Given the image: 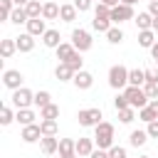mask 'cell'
Wrapping results in <instances>:
<instances>
[{
  "label": "cell",
  "mask_w": 158,
  "mask_h": 158,
  "mask_svg": "<svg viewBox=\"0 0 158 158\" xmlns=\"http://www.w3.org/2000/svg\"><path fill=\"white\" fill-rule=\"evenodd\" d=\"M49 104H52V94H49V91H44V89H42V91H37V94H35V106L44 109V106H49Z\"/></svg>",
  "instance_id": "obj_33"
},
{
  "label": "cell",
  "mask_w": 158,
  "mask_h": 158,
  "mask_svg": "<svg viewBox=\"0 0 158 158\" xmlns=\"http://www.w3.org/2000/svg\"><path fill=\"white\" fill-rule=\"evenodd\" d=\"M74 7H77L79 12H86V10L94 7V0H74Z\"/></svg>",
  "instance_id": "obj_42"
},
{
  "label": "cell",
  "mask_w": 158,
  "mask_h": 158,
  "mask_svg": "<svg viewBox=\"0 0 158 158\" xmlns=\"http://www.w3.org/2000/svg\"><path fill=\"white\" fill-rule=\"evenodd\" d=\"M42 44L44 47H49V49H57L59 44H62V35H59V30H47L44 32V37H42Z\"/></svg>",
  "instance_id": "obj_17"
},
{
  "label": "cell",
  "mask_w": 158,
  "mask_h": 158,
  "mask_svg": "<svg viewBox=\"0 0 158 158\" xmlns=\"http://www.w3.org/2000/svg\"><path fill=\"white\" fill-rule=\"evenodd\" d=\"M116 114H118V121H121V123H133V121H136V116H138V111H136V109H131V106H128V109H123V111H116Z\"/></svg>",
  "instance_id": "obj_34"
},
{
  "label": "cell",
  "mask_w": 158,
  "mask_h": 158,
  "mask_svg": "<svg viewBox=\"0 0 158 158\" xmlns=\"http://www.w3.org/2000/svg\"><path fill=\"white\" fill-rule=\"evenodd\" d=\"M151 136L146 133V131H141V128H136V131H131L128 133V146H133V148H141V146H146V141H148Z\"/></svg>",
  "instance_id": "obj_21"
},
{
  "label": "cell",
  "mask_w": 158,
  "mask_h": 158,
  "mask_svg": "<svg viewBox=\"0 0 158 158\" xmlns=\"http://www.w3.org/2000/svg\"><path fill=\"white\" fill-rule=\"evenodd\" d=\"M54 52H57V59H59V64H62V62H67V59H69L77 49H74V44H72V42H62Z\"/></svg>",
  "instance_id": "obj_23"
},
{
  "label": "cell",
  "mask_w": 158,
  "mask_h": 158,
  "mask_svg": "<svg viewBox=\"0 0 158 158\" xmlns=\"http://www.w3.org/2000/svg\"><path fill=\"white\" fill-rule=\"evenodd\" d=\"M77 153V141L74 138H59V156H72Z\"/></svg>",
  "instance_id": "obj_28"
},
{
  "label": "cell",
  "mask_w": 158,
  "mask_h": 158,
  "mask_svg": "<svg viewBox=\"0 0 158 158\" xmlns=\"http://www.w3.org/2000/svg\"><path fill=\"white\" fill-rule=\"evenodd\" d=\"M89 158H109V151H104V148H96Z\"/></svg>",
  "instance_id": "obj_46"
},
{
  "label": "cell",
  "mask_w": 158,
  "mask_h": 158,
  "mask_svg": "<svg viewBox=\"0 0 158 158\" xmlns=\"http://www.w3.org/2000/svg\"><path fill=\"white\" fill-rule=\"evenodd\" d=\"M12 2H15V5H17V7H25V5H27V2H30V0H12Z\"/></svg>",
  "instance_id": "obj_50"
},
{
  "label": "cell",
  "mask_w": 158,
  "mask_h": 158,
  "mask_svg": "<svg viewBox=\"0 0 158 158\" xmlns=\"http://www.w3.org/2000/svg\"><path fill=\"white\" fill-rule=\"evenodd\" d=\"M138 158H151V156H138Z\"/></svg>",
  "instance_id": "obj_54"
},
{
  "label": "cell",
  "mask_w": 158,
  "mask_h": 158,
  "mask_svg": "<svg viewBox=\"0 0 158 158\" xmlns=\"http://www.w3.org/2000/svg\"><path fill=\"white\" fill-rule=\"evenodd\" d=\"M133 22H136L138 32H143V30H151V27H153V15H151L148 10H143V12H138V15L133 17Z\"/></svg>",
  "instance_id": "obj_19"
},
{
  "label": "cell",
  "mask_w": 158,
  "mask_h": 158,
  "mask_svg": "<svg viewBox=\"0 0 158 158\" xmlns=\"http://www.w3.org/2000/svg\"><path fill=\"white\" fill-rule=\"evenodd\" d=\"M22 81H25V77H22L20 69H5V72H2V84H5V89L17 91V89H22Z\"/></svg>",
  "instance_id": "obj_9"
},
{
  "label": "cell",
  "mask_w": 158,
  "mask_h": 158,
  "mask_svg": "<svg viewBox=\"0 0 158 158\" xmlns=\"http://www.w3.org/2000/svg\"><path fill=\"white\" fill-rule=\"evenodd\" d=\"M35 118H37V114H35L32 109H17V111H15V121H17L20 126H32V123H37Z\"/></svg>",
  "instance_id": "obj_16"
},
{
  "label": "cell",
  "mask_w": 158,
  "mask_h": 158,
  "mask_svg": "<svg viewBox=\"0 0 158 158\" xmlns=\"http://www.w3.org/2000/svg\"><path fill=\"white\" fill-rule=\"evenodd\" d=\"M114 141H116V128H114V123H109V121H101V123L94 128V143H96V148H104V151H109L111 146H116Z\"/></svg>",
  "instance_id": "obj_1"
},
{
  "label": "cell",
  "mask_w": 158,
  "mask_h": 158,
  "mask_svg": "<svg viewBox=\"0 0 158 158\" xmlns=\"http://www.w3.org/2000/svg\"><path fill=\"white\" fill-rule=\"evenodd\" d=\"M40 148L44 156H52V153H59V138L57 136H42L40 141Z\"/></svg>",
  "instance_id": "obj_14"
},
{
  "label": "cell",
  "mask_w": 158,
  "mask_h": 158,
  "mask_svg": "<svg viewBox=\"0 0 158 158\" xmlns=\"http://www.w3.org/2000/svg\"><path fill=\"white\" fill-rule=\"evenodd\" d=\"M12 106H15V111L17 109H32L35 106V91H30L27 86H22V89H17V91H12Z\"/></svg>",
  "instance_id": "obj_7"
},
{
  "label": "cell",
  "mask_w": 158,
  "mask_h": 158,
  "mask_svg": "<svg viewBox=\"0 0 158 158\" xmlns=\"http://www.w3.org/2000/svg\"><path fill=\"white\" fill-rule=\"evenodd\" d=\"M123 96L128 99V106L136 109V111H141V109H146V106L151 104V99L146 96L143 86H126V89H123Z\"/></svg>",
  "instance_id": "obj_3"
},
{
  "label": "cell",
  "mask_w": 158,
  "mask_h": 158,
  "mask_svg": "<svg viewBox=\"0 0 158 158\" xmlns=\"http://www.w3.org/2000/svg\"><path fill=\"white\" fill-rule=\"evenodd\" d=\"M136 17V10H133V5H116V7H111V22L114 25H123V22H128V20H133Z\"/></svg>",
  "instance_id": "obj_8"
},
{
  "label": "cell",
  "mask_w": 158,
  "mask_h": 158,
  "mask_svg": "<svg viewBox=\"0 0 158 158\" xmlns=\"http://www.w3.org/2000/svg\"><path fill=\"white\" fill-rule=\"evenodd\" d=\"M114 109H116V111L128 109V99L123 96V91H118V94H116V99H114Z\"/></svg>",
  "instance_id": "obj_39"
},
{
  "label": "cell",
  "mask_w": 158,
  "mask_h": 158,
  "mask_svg": "<svg viewBox=\"0 0 158 158\" xmlns=\"http://www.w3.org/2000/svg\"><path fill=\"white\" fill-rule=\"evenodd\" d=\"M59 158H79L77 153H72V156H59Z\"/></svg>",
  "instance_id": "obj_53"
},
{
  "label": "cell",
  "mask_w": 158,
  "mask_h": 158,
  "mask_svg": "<svg viewBox=\"0 0 158 158\" xmlns=\"http://www.w3.org/2000/svg\"><path fill=\"white\" fill-rule=\"evenodd\" d=\"M15 52H17V42H15V37H12V40H2V42H0V54H2L5 59H10Z\"/></svg>",
  "instance_id": "obj_27"
},
{
  "label": "cell",
  "mask_w": 158,
  "mask_h": 158,
  "mask_svg": "<svg viewBox=\"0 0 158 158\" xmlns=\"http://www.w3.org/2000/svg\"><path fill=\"white\" fill-rule=\"evenodd\" d=\"M156 42H158V40H156V32H153V30H143V32H138V44H141V47L151 49Z\"/></svg>",
  "instance_id": "obj_24"
},
{
  "label": "cell",
  "mask_w": 158,
  "mask_h": 158,
  "mask_svg": "<svg viewBox=\"0 0 158 158\" xmlns=\"http://www.w3.org/2000/svg\"><path fill=\"white\" fill-rule=\"evenodd\" d=\"M111 27H114V22H111V7L96 2V7H94V20H91V30L106 35Z\"/></svg>",
  "instance_id": "obj_2"
},
{
  "label": "cell",
  "mask_w": 158,
  "mask_h": 158,
  "mask_svg": "<svg viewBox=\"0 0 158 158\" xmlns=\"http://www.w3.org/2000/svg\"><path fill=\"white\" fill-rule=\"evenodd\" d=\"M106 40H109V44H121V42L126 40V35H123V30H121L118 25H114V27L106 32Z\"/></svg>",
  "instance_id": "obj_26"
},
{
  "label": "cell",
  "mask_w": 158,
  "mask_h": 158,
  "mask_svg": "<svg viewBox=\"0 0 158 158\" xmlns=\"http://www.w3.org/2000/svg\"><path fill=\"white\" fill-rule=\"evenodd\" d=\"M101 5H106V7H116V5H121V0H99Z\"/></svg>",
  "instance_id": "obj_48"
},
{
  "label": "cell",
  "mask_w": 158,
  "mask_h": 158,
  "mask_svg": "<svg viewBox=\"0 0 158 158\" xmlns=\"http://www.w3.org/2000/svg\"><path fill=\"white\" fill-rule=\"evenodd\" d=\"M151 30H153V32L158 35V17H153V27H151Z\"/></svg>",
  "instance_id": "obj_51"
},
{
  "label": "cell",
  "mask_w": 158,
  "mask_h": 158,
  "mask_svg": "<svg viewBox=\"0 0 158 158\" xmlns=\"http://www.w3.org/2000/svg\"><path fill=\"white\" fill-rule=\"evenodd\" d=\"M40 128H42V136H57V121H52V118L40 121Z\"/></svg>",
  "instance_id": "obj_35"
},
{
  "label": "cell",
  "mask_w": 158,
  "mask_h": 158,
  "mask_svg": "<svg viewBox=\"0 0 158 158\" xmlns=\"http://www.w3.org/2000/svg\"><path fill=\"white\" fill-rule=\"evenodd\" d=\"M148 106H151V109H153V114H156V116H158V99H153V101H151V104H148Z\"/></svg>",
  "instance_id": "obj_49"
},
{
  "label": "cell",
  "mask_w": 158,
  "mask_h": 158,
  "mask_svg": "<svg viewBox=\"0 0 158 158\" xmlns=\"http://www.w3.org/2000/svg\"><path fill=\"white\" fill-rule=\"evenodd\" d=\"M25 10H27V17H30V20L42 17V2H40V0H30V2L25 5Z\"/></svg>",
  "instance_id": "obj_32"
},
{
  "label": "cell",
  "mask_w": 158,
  "mask_h": 158,
  "mask_svg": "<svg viewBox=\"0 0 158 158\" xmlns=\"http://www.w3.org/2000/svg\"><path fill=\"white\" fill-rule=\"evenodd\" d=\"M12 121H15V111H12V109L5 104V106L0 109V123H2V126H10Z\"/></svg>",
  "instance_id": "obj_36"
},
{
  "label": "cell",
  "mask_w": 158,
  "mask_h": 158,
  "mask_svg": "<svg viewBox=\"0 0 158 158\" xmlns=\"http://www.w3.org/2000/svg\"><path fill=\"white\" fill-rule=\"evenodd\" d=\"M146 81L158 84V69H146Z\"/></svg>",
  "instance_id": "obj_44"
},
{
  "label": "cell",
  "mask_w": 158,
  "mask_h": 158,
  "mask_svg": "<svg viewBox=\"0 0 158 158\" xmlns=\"http://www.w3.org/2000/svg\"><path fill=\"white\" fill-rule=\"evenodd\" d=\"M69 42L74 44V49L77 52H89L91 47H94V40H91V35L86 32V30H81V27H74L72 30V35H69Z\"/></svg>",
  "instance_id": "obj_5"
},
{
  "label": "cell",
  "mask_w": 158,
  "mask_h": 158,
  "mask_svg": "<svg viewBox=\"0 0 158 158\" xmlns=\"http://www.w3.org/2000/svg\"><path fill=\"white\" fill-rule=\"evenodd\" d=\"M20 138H22L25 143H37V141H42V128H40V123L22 126V133H20Z\"/></svg>",
  "instance_id": "obj_11"
},
{
  "label": "cell",
  "mask_w": 158,
  "mask_h": 158,
  "mask_svg": "<svg viewBox=\"0 0 158 158\" xmlns=\"http://www.w3.org/2000/svg\"><path fill=\"white\" fill-rule=\"evenodd\" d=\"M15 42H17V52H32L35 49V37L30 32H22L20 37H15Z\"/></svg>",
  "instance_id": "obj_20"
},
{
  "label": "cell",
  "mask_w": 158,
  "mask_h": 158,
  "mask_svg": "<svg viewBox=\"0 0 158 158\" xmlns=\"http://www.w3.org/2000/svg\"><path fill=\"white\" fill-rule=\"evenodd\" d=\"M96 2H99V0H96Z\"/></svg>",
  "instance_id": "obj_55"
},
{
  "label": "cell",
  "mask_w": 158,
  "mask_h": 158,
  "mask_svg": "<svg viewBox=\"0 0 158 158\" xmlns=\"http://www.w3.org/2000/svg\"><path fill=\"white\" fill-rule=\"evenodd\" d=\"M15 7H17V5H15L12 0H0V17H2V20H10V15H12Z\"/></svg>",
  "instance_id": "obj_37"
},
{
  "label": "cell",
  "mask_w": 158,
  "mask_h": 158,
  "mask_svg": "<svg viewBox=\"0 0 158 158\" xmlns=\"http://www.w3.org/2000/svg\"><path fill=\"white\" fill-rule=\"evenodd\" d=\"M146 84V69H128V86H143Z\"/></svg>",
  "instance_id": "obj_22"
},
{
  "label": "cell",
  "mask_w": 158,
  "mask_h": 158,
  "mask_svg": "<svg viewBox=\"0 0 158 158\" xmlns=\"http://www.w3.org/2000/svg\"><path fill=\"white\" fill-rule=\"evenodd\" d=\"M109 86L116 89V91H123L128 86V69L123 64H114L109 69Z\"/></svg>",
  "instance_id": "obj_4"
},
{
  "label": "cell",
  "mask_w": 158,
  "mask_h": 158,
  "mask_svg": "<svg viewBox=\"0 0 158 158\" xmlns=\"http://www.w3.org/2000/svg\"><path fill=\"white\" fill-rule=\"evenodd\" d=\"M79 15V10L74 7V2H62V10H59V20L62 22H74Z\"/></svg>",
  "instance_id": "obj_18"
},
{
  "label": "cell",
  "mask_w": 158,
  "mask_h": 158,
  "mask_svg": "<svg viewBox=\"0 0 158 158\" xmlns=\"http://www.w3.org/2000/svg\"><path fill=\"white\" fill-rule=\"evenodd\" d=\"M121 2H123V5H136L138 0H121Z\"/></svg>",
  "instance_id": "obj_52"
},
{
  "label": "cell",
  "mask_w": 158,
  "mask_h": 158,
  "mask_svg": "<svg viewBox=\"0 0 158 158\" xmlns=\"http://www.w3.org/2000/svg\"><path fill=\"white\" fill-rule=\"evenodd\" d=\"M146 133H148L151 138H158V118L151 121V123H146Z\"/></svg>",
  "instance_id": "obj_43"
},
{
  "label": "cell",
  "mask_w": 158,
  "mask_h": 158,
  "mask_svg": "<svg viewBox=\"0 0 158 158\" xmlns=\"http://www.w3.org/2000/svg\"><path fill=\"white\" fill-rule=\"evenodd\" d=\"M10 22H12V25H27V22H30L27 10H25V7H15L12 15H10Z\"/></svg>",
  "instance_id": "obj_29"
},
{
  "label": "cell",
  "mask_w": 158,
  "mask_h": 158,
  "mask_svg": "<svg viewBox=\"0 0 158 158\" xmlns=\"http://www.w3.org/2000/svg\"><path fill=\"white\" fill-rule=\"evenodd\" d=\"M138 118H141L143 123H151V121H156L158 116L153 114V109H151V106H146V109H141V111H138Z\"/></svg>",
  "instance_id": "obj_38"
},
{
  "label": "cell",
  "mask_w": 158,
  "mask_h": 158,
  "mask_svg": "<svg viewBox=\"0 0 158 158\" xmlns=\"http://www.w3.org/2000/svg\"><path fill=\"white\" fill-rule=\"evenodd\" d=\"M59 10H62V5L57 0L42 2V20H59Z\"/></svg>",
  "instance_id": "obj_13"
},
{
  "label": "cell",
  "mask_w": 158,
  "mask_h": 158,
  "mask_svg": "<svg viewBox=\"0 0 158 158\" xmlns=\"http://www.w3.org/2000/svg\"><path fill=\"white\" fill-rule=\"evenodd\" d=\"M74 74H77V72H72L67 64H57V67H54V77H57L59 81H74Z\"/></svg>",
  "instance_id": "obj_25"
},
{
  "label": "cell",
  "mask_w": 158,
  "mask_h": 158,
  "mask_svg": "<svg viewBox=\"0 0 158 158\" xmlns=\"http://www.w3.org/2000/svg\"><path fill=\"white\" fill-rule=\"evenodd\" d=\"M96 151V143H94V136L91 138H86V136H81L79 141H77V156L79 158H89L91 153Z\"/></svg>",
  "instance_id": "obj_12"
},
{
  "label": "cell",
  "mask_w": 158,
  "mask_h": 158,
  "mask_svg": "<svg viewBox=\"0 0 158 158\" xmlns=\"http://www.w3.org/2000/svg\"><path fill=\"white\" fill-rule=\"evenodd\" d=\"M79 91H86V89H91L94 86V74L91 72H86V69H81V72H77L74 74V81H72Z\"/></svg>",
  "instance_id": "obj_10"
},
{
  "label": "cell",
  "mask_w": 158,
  "mask_h": 158,
  "mask_svg": "<svg viewBox=\"0 0 158 158\" xmlns=\"http://www.w3.org/2000/svg\"><path fill=\"white\" fill-rule=\"evenodd\" d=\"M44 22H47V20H42V17H35V20H30V22H27V32H30L32 37H44V32L49 30Z\"/></svg>",
  "instance_id": "obj_15"
},
{
  "label": "cell",
  "mask_w": 158,
  "mask_h": 158,
  "mask_svg": "<svg viewBox=\"0 0 158 158\" xmlns=\"http://www.w3.org/2000/svg\"><path fill=\"white\" fill-rule=\"evenodd\" d=\"M109 158H128V151L123 146H111L109 148Z\"/></svg>",
  "instance_id": "obj_40"
},
{
  "label": "cell",
  "mask_w": 158,
  "mask_h": 158,
  "mask_svg": "<svg viewBox=\"0 0 158 158\" xmlns=\"http://www.w3.org/2000/svg\"><path fill=\"white\" fill-rule=\"evenodd\" d=\"M148 12L153 17H158V0H148Z\"/></svg>",
  "instance_id": "obj_45"
},
{
  "label": "cell",
  "mask_w": 158,
  "mask_h": 158,
  "mask_svg": "<svg viewBox=\"0 0 158 158\" xmlns=\"http://www.w3.org/2000/svg\"><path fill=\"white\" fill-rule=\"evenodd\" d=\"M151 59H153V62L158 64V42H156V44L151 47Z\"/></svg>",
  "instance_id": "obj_47"
},
{
  "label": "cell",
  "mask_w": 158,
  "mask_h": 158,
  "mask_svg": "<svg viewBox=\"0 0 158 158\" xmlns=\"http://www.w3.org/2000/svg\"><path fill=\"white\" fill-rule=\"evenodd\" d=\"M62 64H67L72 72H81V69H84V59H81V52H74V54H72L67 62H62Z\"/></svg>",
  "instance_id": "obj_30"
},
{
  "label": "cell",
  "mask_w": 158,
  "mask_h": 158,
  "mask_svg": "<svg viewBox=\"0 0 158 158\" xmlns=\"http://www.w3.org/2000/svg\"><path fill=\"white\" fill-rule=\"evenodd\" d=\"M143 91H146V96L153 101V99H158V84H151V81H146L143 84Z\"/></svg>",
  "instance_id": "obj_41"
},
{
  "label": "cell",
  "mask_w": 158,
  "mask_h": 158,
  "mask_svg": "<svg viewBox=\"0 0 158 158\" xmlns=\"http://www.w3.org/2000/svg\"><path fill=\"white\" fill-rule=\"evenodd\" d=\"M77 121H79V126H84V128H96L101 121H104V114H101V109H79V114H77Z\"/></svg>",
  "instance_id": "obj_6"
},
{
  "label": "cell",
  "mask_w": 158,
  "mask_h": 158,
  "mask_svg": "<svg viewBox=\"0 0 158 158\" xmlns=\"http://www.w3.org/2000/svg\"><path fill=\"white\" fill-rule=\"evenodd\" d=\"M44 118L57 121V118H59V106H57V104H49V106L40 109V121H44Z\"/></svg>",
  "instance_id": "obj_31"
}]
</instances>
